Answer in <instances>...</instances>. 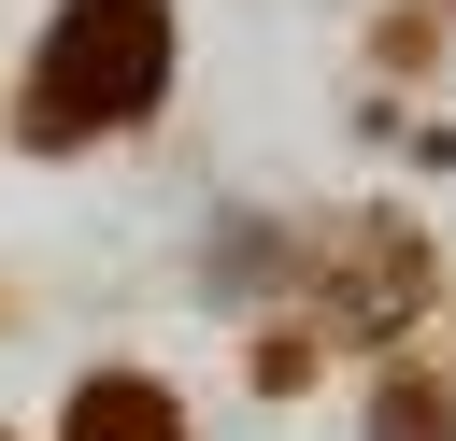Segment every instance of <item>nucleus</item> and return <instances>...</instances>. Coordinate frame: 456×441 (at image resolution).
<instances>
[{"instance_id": "20e7f679", "label": "nucleus", "mask_w": 456, "mask_h": 441, "mask_svg": "<svg viewBox=\"0 0 456 441\" xmlns=\"http://www.w3.org/2000/svg\"><path fill=\"white\" fill-rule=\"evenodd\" d=\"M356 441H456V370L442 356H399L385 384H370V427Z\"/></svg>"}, {"instance_id": "7ed1b4c3", "label": "nucleus", "mask_w": 456, "mask_h": 441, "mask_svg": "<svg viewBox=\"0 0 456 441\" xmlns=\"http://www.w3.org/2000/svg\"><path fill=\"white\" fill-rule=\"evenodd\" d=\"M57 441H185V398L157 370H86L57 398Z\"/></svg>"}, {"instance_id": "f03ea898", "label": "nucleus", "mask_w": 456, "mask_h": 441, "mask_svg": "<svg viewBox=\"0 0 456 441\" xmlns=\"http://www.w3.org/2000/svg\"><path fill=\"white\" fill-rule=\"evenodd\" d=\"M442 299V256H428V228L413 213H342L328 228V256H314V341H399L413 313Z\"/></svg>"}, {"instance_id": "f257e3e1", "label": "nucleus", "mask_w": 456, "mask_h": 441, "mask_svg": "<svg viewBox=\"0 0 456 441\" xmlns=\"http://www.w3.org/2000/svg\"><path fill=\"white\" fill-rule=\"evenodd\" d=\"M171 100V0H71L14 85V142H100V128H142Z\"/></svg>"}]
</instances>
